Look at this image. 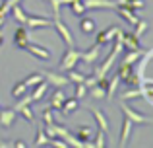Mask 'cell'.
<instances>
[{
	"label": "cell",
	"mask_w": 153,
	"mask_h": 148,
	"mask_svg": "<svg viewBox=\"0 0 153 148\" xmlns=\"http://www.w3.org/2000/svg\"><path fill=\"white\" fill-rule=\"evenodd\" d=\"M2 2H8V0H2Z\"/></svg>",
	"instance_id": "42"
},
{
	"label": "cell",
	"mask_w": 153,
	"mask_h": 148,
	"mask_svg": "<svg viewBox=\"0 0 153 148\" xmlns=\"http://www.w3.org/2000/svg\"><path fill=\"white\" fill-rule=\"evenodd\" d=\"M120 109H122V115L124 117H128L134 125H149L151 123V117H147V115L140 113V111H136L134 107H130L124 99H120Z\"/></svg>",
	"instance_id": "1"
},
{
	"label": "cell",
	"mask_w": 153,
	"mask_h": 148,
	"mask_svg": "<svg viewBox=\"0 0 153 148\" xmlns=\"http://www.w3.org/2000/svg\"><path fill=\"white\" fill-rule=\"evenodd\" d=\"M25 51L31 53L33 57H37L39 61H49V59H51V51L45 49V47H41V45H35V43H27Z\"/></svg>",
	"instance_id": "10"
},
{
	"label": "cell",
	"mask_w": 153,
	"mask_h": 148,
	"mask_svg": "<svg viewBox=\"0 0 153 148\" xmlns=\"http://www.w3.org/2000/svg\"><path fill=\"white\" fill-rule=\"evenodd\" d=\"M120 82H122L124 86H128V88H140L142 86V80L138 78V74H136L134 70H132L130 74H126L124 78H120Z\"/></svg>",
	"instance_id": "21"
},
{
	"label": "cell",
	"mask_w": 153,
	"mask_h": 148,
	"mask_svg": "<svg viewBox=\"0 0 153 148\" xmlns=\"http://www.w3.org/2000/svg\"><path fill=\"white\" fill-rule=\"evenodd\" d=\"M4 41V35H2V31H0V43H2Z\"/></svg>",
	"instance_id": "41"
},
{
	"label": "cell",
	"mask_w": 153,
	"mask_h": 148,
	"mask_svg": "<svg viewBox=\"0 0 153 148\" xmlns=\"http://www.w3.org/2000/svg\"><path fill=\"white\" fill-rule=\"evenodd\" d=\"M91 137H93V131H91V127H87V125L78 127V131H76V138H78V140L87 142V140H91Z\"/></svg>",
	"instance_id": "23"
},
{
	"label": "cell",
	"mask_w": 153,
	"mask_h": 148,
	"mask_svg": "<svg viewBox=\"0 0 153 148\" xmlns=\"http://www.w3.org/2000/svg\"><path fill=\"white\" fill-rule=\"evenodd\" d=\"M4 22H6V16H0V27L4 26Z\"/></svg>",
	"instance_id": "39"
},
{
	"label": "cell",
	"mask_w": 153,
	"mask_h": 148,
	"mask_svg": "<svg viewBox=\"0 0 153 148\" xmlns=\"http://www.w3.org/2000/svg\"><path fill=\"white\" fill-rule=\"evenodd\" d=\"M132 129H134V123L122 115V127H120V142H118V146H124L128 142V138H130V134H132Z\"/></svg>",
	"instance_id": "13"
},
{
	"label": "cell",
	"mask_w": 153,
	"mask_h": 148,
	"mask_svg": "<svg viewBox=\"0 0 153 148\" xmlns=\"http://www.w3.org/2000/svg\"><path fill=\"white\" fill-rule=\"evenodd\" d=\"M105 131L99 129V133H97V137H95V142H91V146H95V148H103V146H107V140H105Z\"/></svg>",
	"instance_id": "33"
},
{
	"label": "cell",
	"mask_w": 153,
	"mask_h": 148,
	"mask_svg": "<svg viewBox=\"0 0 153 148\" xmlns=\"http://www.w3.org/2000/svg\"><path fill=\"white\" fill-rule=\"evenodd\" d=\"M79 57H82V53H79L76 47H68L66 49V53H64V57H62V61L58 62V66H60V70H72V68H76V65L79 62Z\"/></svg>",
	"instance_id": "2"
},
{
	"label": "cell",
	"mask_w": 153,
	"mask_h": 148,
	"mask_svg": "<svg viewBox=\"0 0 153 148\" xmlns=\"http://www.w3.org/2000/svg\"><path fill=\"white\" fill-rule=\"evenodd\" d=\"M8 12H10V4H8V2H2V4H0V16H6Z\"/></svg>",
	"instance_id": "37"
},
{
	"label": "cell",
	"mask_w": 153,
	"mask_h": 148,
	"mask_svg": "<svg viewBox=\"0 0 153 148\" xmlns=\"http://www.w3.org/2000/svg\"><path fill=\"white\" fill-rule=\"evenodd\" d=\"M12 146H16V148H25V146H27V142H23V140H16V142H12Z\"/></svg>",
	"instance_id": "38"
},
{
	"label": "cell",
	"mask_w": 153,
	"mask_h": 148,
	"mask_svg": "<svg viewBox=\"0 0 153 148\" xmlns=\"http://www.w3.org/2000/svg\"><path fill=\"white\" fill-rule=\"evenodd\" d=\"M82 2L85 6V10H107V8L114 10L116 6L114 0H82Z\"/></svg>",
	"instance_id": "7"
},
{
	"label": "cell",
	"mask_w": 153,
	"mask_h": 148,
	"mask_svg": "<svg viewBox=\"0 0 153 148\" xmlns=\"http://www.w3.org/2000/svg\"><path fill=\"white\" fill-rule=\"evenodd\" d=\"M114 10H116V16H120L122 20H126L130 26H136V23H138V20H140L138 12L130 10V8H126V6H114Z\"/></svg>",
	"instance_id": "8"
},
{
	"label": "cell",
	"mask_w": 153,
	"mask_h": 148,
	"mask_svg": "<svg viewBox=\"0 0 153 148\" xmlns=\"http://www.w3.org/2000/svg\"><path fill=\"white\" fill-rule=\"evenodd\" d=\"M41 74H43V78H45L47 82L52 84V86H56V88H64V86L70 84L68 76H62V74H58V72H52V70H43Z\"/></svg>",
	"instance_id": "4"
},
{
	"label": "cell",
	"mask_w": 153,
	"mask_h": 148,
	"mask_svg": "<svg viewBox=\"0 0 153 148\" xmlns=\"http://www.w3.org/2000/svg\"><path fill=\"white\" fill-rule=\"evenodd\" d=\"M64 99H66V94L62 92V88H56L54 94H52V98H51V107L52 109H60L62 103H64Z\"/></svg>",
	"instance_id": "19"
},
{
	"label": "cell",
	"mask_w": 153,
	"mask_h": 148,
	"mask_svg": "<svg viewBox=\"0 0 153 148\" xmlns=\"http://www.w3.org/2000/svg\"><path fill=\"white\" fill-rule=\"evenodd\" d=\"M143 55V49H136V51H130L128 55H124L122 59H120V62L118 65H134L136 61H138L140 57Z\"/></svg>",
	"instance_id": "22"
},
{
	"label": "cell",
	"mask_w": 153,
	"mask_h": 148,
	"mask_svg": "<svg viewBox=\"0 0 153 148\" xmlns=\"http://www.w3.org/2000/svg\"><path fill=\"white\" fill-rule=\"evenodd\" d=\"M23 94H27V86H25V82L22 80V82H18L14 88H12V95L18 99V98H22Z\"/></svg>",
	"instance_id": "28"
},
{
	"label": "cell",
	"mask_w": 153,
	"mask_h": 148,
	"mask_svg": "<svg viewBox=\"0 0 153 148\" xmlns=\"http://www.w3.org/2000/svg\"><path fill=\"white\" fill-rule=\"evenodd\" d=\"M87 95V86L83 82H78L76 84V92H74V98L76 99H82V98H85Z\"/></svg>",
	"instance_id": "32"
},
{
	"label": "cell",
	"mask_w": 153,
	"mask_h": 148,
	"mask_svg": "<svg viewBox=\"0 0 153 148\" xmlns=\"http://www.w3.org/2000/svg\"><path fill=\"white\" fill-rule=\"evenodd\" d=\"M78 107H79V99L66 98V99H64V103H62V107H60V111H62V115H70V113H74Z\"/></svg>",
	"instance_id": "18"
},
{
	"label": "cell",
	"mask_w": 153,
	"mask_h": 148,
	"mask_svg": "<svg viewBox=\"0 0 153 148\" xmlns=\"http://www.w3.org/2000/svg\"><path fill=\"white\" fill-rule=\"evenodd\" d=\"M16 115H18V111L8 109V107H0V127H4V129L12 127L16 123Z\"/></svg>",
	"instance_id": "11"
},
{
	"label": "cell",
	"mask_w": 153,
	"mask_h": 148,
	"mask_svg": "<svg viewBox=\"0 0 153 148\" xmlns=\"http://www.w3.org/2000/svg\"><path fill=\"white\" fill-rule=\"evenodd\" d=\"M18 2H19V0H8V4H10V8L14 6V4H18Z\"/></svg>",
	"instance_id": "40"
},
{
	"label": "cell",
	"mask_w": 153,
	"mask_h": 148,
	"mask_svg": "<svg viewBox=\"0 0 153 148\" xmlns=\"http://www.w3.org/2000/svg\"><path fill=\"white\" fill-rule=\"evenodd\" d=\"M23 26H27L31 31H33V29H39V27H51L52 26V20L43 18V16H27V20H25Z\"/></svg>",
	"instance_id": "6"
},
{
	"label": "cell",
	"mask_w": 153,
	"mask_h": 148,
	"mask_svg": "<svg viewBox=\"0 0 153 148\" xmlns=\"http://www.w3.org/2000/svg\"><path fill=\"white\" fill-rule=\"evenodd\" d=\"M43 123H54V109L51 105L43 109Z\"/></svg>",
	"instance_id": "36"
},
{
	"label": "cell",
	"mask_w": 153,
	"mask_h": 148,
	"mask_svg": "<svg viewBox=\"0 0 153 148\" xmlns=\"http://www.w3.org/2000/svg\"><path fill=\"white\" fill-rule=\"evenodd\" d=\"M18 113H22V117L25 119V121H29V123L35 119V117H33V111L29 109V105H22V107L18 109Z\"/></svg>",
	"instance_id": "35"
},
{
	"label": "cell",
	"mask_w": 153,
	"mask_h": 148,
	"mask_svg": "<svg viewBox=\"0 0 153 148\" xmlns=\"http://www.w3.org/2000/svg\"><path fill=\"white\" fill-rule=\"evenodd\" d=\"M45 144H49V137L45 134L43 125H41L37 129V137H35V140H33V144H31V146H45Z\"/></svg>",
	"instance_id": "25"
},
{
	"label": "cell",
	"mask_w": 153,
	"mask_h": 148,
	"mask_svg": "<svg viewBox=\"0 0 153 148\" xmlns=\"http://www.w3.org/2000/svg\"><path fill=\"white\" fill-rule=\"evenodd\" d=\"M99 53H101V45H91V49L83 51L82 57H79V62H83V65H95V62L99 61Z\"/></svg>",
	"instance_id": "5"
},
{
	"label": "cell",
	"mask_w": 153,
	"mask_h": 148,
	"mask_svg": "<svg viewBox=\"0 0 153 148\" xmlns=\"http://www.w3.org/2000/svg\"><path fill=\"white\" fill-rule=\"evenodd\" d=\"M134 27H136V29H134V35H136V37L140 39V37H142V35H143V33L147 31V27H149V23H147L146 20H138V23H136Z\"/></svg>",
	"instance_id": "29"
},
{
	"label": "cell",
	"mask_w": 153,
	"mask_h": 148,
	"mask_svg": "<svg viewBox=\"0 0 153 148\" xmlns=\"http://www.w3.org/2000/svg\"><path fill=\"white\" fill-rule=\"evenodd\" d=\"M118 86H120V78H118V74L111 76V78H108V86H107V94H105V98H107V99H111L112 95L116 94Z\"/></svg>",
	"instance_id": "20"
},
{
	"label": "cell",
	"mask_w": 153,
	"mask_h": 148,
	"mask_svg": "<svg viewBox=\"0 0 153 148\" xmlns=\"http://www.w3.org/2000/svg\"><path fill=\"white\" fill-rule=\"evenodd\" d=\"M29 29H25V27H18L14 33V45L18 47V49H25V45L29 43Z\"/></svg>",
	"instance_id": "12"
},
{
	"label": "cell",
	"mask_w": 153,
	"mask_h": 148,
	"mask_svg": "<svg viewBox=\"0 0 153 148\" xmlns=\"http://www.w3.org/2000/svg\"><path fill=\"white\" fill-rule=\"evenodd\" d=\"M79 31L85 33V35H93L95 33V20L87 18L85 14L79 16Z\"/></svg>",
	"instance_id": "15"
},
{
	"label": "cell",
	"mask_w": 153,
	"mask_h": 148,
	"mask_svg": "<svg viewBox=\"0 0 153 148\" xmlns=\"http://www.w3.org/2000/svg\"><path fill=\"white\" fill-rule=\"evenodd\" d=\"M68 80H70V84H78V82H83V78H85V76H83L82 72H78V70L76 68H72V70H68Z\"/></svg>",
	"instance_id": "31"
},
{
	"label": "cell",
	"mask_w": 153,
	"mask_h": 148,
	"mask_svg": "<svg viewBox=\"0 0 153 148\" xmlns=\"http://www.w3.org/2000/svg\"><path fill=\"white\" fill-rule=\"evenodd\" d=\"M89 113L93 115V119H95V123H97L99 129L105 131V133H108V119H107V115H105L103 111H99V109H93V107L89 109Z\"/></svg>",
	"instance_id": "16"
},
{
	"label": "cell",
	"mask_w": 153,
	"mask_h": 148,
	"mask_svg": "<svg viewBox=\"0 0 153 148\" xmlns=\"http://www.w3.org/2000/svg\"><path fill=\"white\" fill-rule=\"evenodd\" d=\"M87 92H89L91 98H95V99H103L105 98V90H103V88H99L97 84H95V86H91V88H87Z\"/></svg>",
	"instance_id": "34"
},
{
	"label": "cell",
	"mask_w": 153,
	"mask_h": 148,
	"mask_svg": "<svg viewBox=\"0 0 153 148\" xmlns=\"http://www.w3.org/2000/svg\"><path fill=\"white\" fill-rule=\"evenodd\" d=\"M122 47H126L128 51L142 49V45H140V39L136 37L134 33H126V31H122Z\"/></svg>",
	"instance_id": "14"
},
{
	"label": "cell",
	"mask_w": 153,
	"mask_h": 148,
	"mask_svg": "<svg viewBox=\"0 0 153 148\" xmlns=\"http://www.w3.org/2000/svg\"><path fill=\"white\" fill-rule=\"evenodd\" d=\"M68 6H70V10H72V14H74V16H78V18H79V16H83V14H85V6H83V2H82V0H76V2H72V4H68Z\"/></svg>",
	"instance_id": "27"
},
{
	"label": "cell",
	"mask_w": 153,
	"mask_h": 148,
	"mask_svg": "<svg viewBox=\"0 0 153 148\" xmlns=\"http://www.w3.org/2000/svg\"><path fill=\"white\" fill-rule=\"evenodd\" d=\"M10 12H12V16H14V20H18L19 23H25V20H27V14L22 10V6H19V4H14V6L10 8Z\"/></svg>",
	"instance_id": "24"
},
{
	"label": "cell",
	"mask_w": 153,
	"mask_h": 148,
	"mask_svg": "<svg viewBox=\"0 0 153 148\" xmlns=\"http://www.w3.org/2000/svg\"><path fill=\"white\" fill-rule=\"evenodd\" d=\"M47 90H49V82H47V80H43V82H39L37 86H35L33 94H29L31 101H39V99H43V95L47 94Z\"/></svg>",
	"instance_id": "17"
},
{
	"label": "cell",
	"mask_w": 153,
	"mask_h": 148,
	"mask_svg": "<svg viewBox=\"0 0 153 148\" xmlns=\"http://www.w3.org/2000/svg\"><path fill=\"white\" fill-rule=\"evenodd\" d=\"M120 6H126V8H130V10L138 12V10H142V8L146 6V2H143V0H126V2L120 4Z\"/></svg>",
	"instance_id": "30"
},
{
	"label": "cell",
	"mask_w": 153,
	"mask_h": 148,
	"mask_svg": "<svg viewBox=\"0 0 153 148\" xmlns=\"http://www.w3.org/2000/svg\"><path fill=\"white\" fill-rule=\"evenodd\" d=\"M120 27H116V26H111V27H105L103 31H99L97 33V39H95V43L97 45H105V43H111L112 39H114V35H116V31H118Z\"/></svg>",
	"instance_id": "9"
},
{
	"label": "cell",
	"mask_w": 153,
	"mask_h": 148,
	"mask_svg": "<svg viewBox=\"0 0 153 148\" xmlns=\"http://www.w3.org/2000/svg\"><path fill=\"white\" fill-rule=\"evenodd\" d=\"M43 80H45V78H43V74H41V72H33V74L27 76L23 82H25V86H27V88H33V86H37L39 82H43Z\"/></svg>",
	"instance_id": "26"
},
{
	"label": "cell",
	"mask_w": 153,
	"mask_h": 148,
	"mask_svg": "<svg viewBox=\"0 0 153 148\" xmlns=\"http://www.w3.org/2000/svg\"><path fill=\"white\" fill-rule=\"evenodd\" d=\"M52 27L56 29V33L60 35V39H62L68 47H74V35H72L70 27L60 20V16H54V18H52Z\"/></svg>",
	"instance_id": "3"
},
{
	"label": "cell",
	"mask_w": 153,
	"mask_h": 148,
	"mask_svg": "<svg viewBox=\"0 0 153 148\" xmlns=\"http://www.w3.org/2000/svg\"><path fill=\"white\" fill-rule=\"evenodd\" d=\"M45 2H49V0H45Z\"/></svg>",
	"instance_id": "43"
}]
</instances>
